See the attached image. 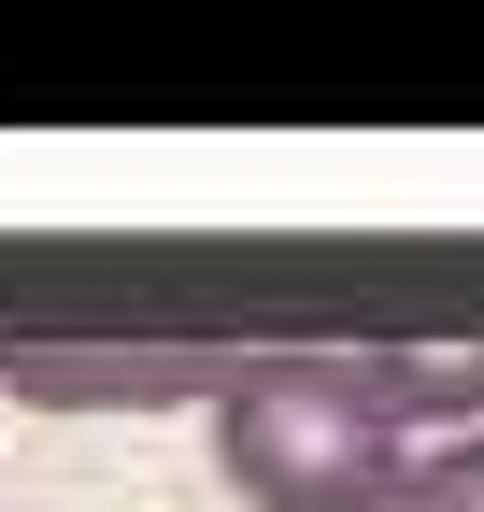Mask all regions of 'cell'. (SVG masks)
I'll list each match as a JSON object with an SVG mask.
<instances>
[{
    "mask_svg": "<svg viewBox=\"0 0 484 512\" xmlns=\"http://www.w3.org/2000/svg\"><path fill=\"white\" fill-rule=\"evenodd\" d=\"M413 456H428V441H413L371 399V370L328 356V342L257 356V370L214 384V470L257 498V512H399Z\"/></svg>",
    "mask_w": 484,
    "mask_h": 512,
    "instance_id": "cell-1",
    "label": "cell"
},
{
    "mask_svg": "<svg viewBox=\"0 0 484 512\" xmlns=\"http://www.w3.org/2000/svg\"><path fill=\"white\" fill-rule=\"evenodd\" d=\"M399 512H484V427L428 441V456H413V484H399Z\"/></svg>",
    "mask_w": 484,
    "mask_h": 512,
    "instance_id": "cell-3",
    "label": "cell"
},
{
    "mask_svg": "<svg viewBox=\"0 0 484 512\" xmlns=\"http://www.w3.org/2000/svg\"><path fill=\"white\" fill-rule=\"evenodd\" d=\"M356 370H371V399L413 427V441H456L484 413V328L470 342H356Z\"/></svg>",
    "mask_w": 484,
    "mask_h": 512,
    "instance_id": "cell-2",
    "label": "cell"
}]
</instances>
